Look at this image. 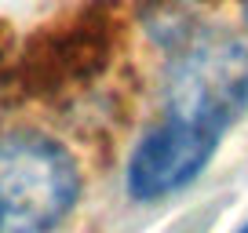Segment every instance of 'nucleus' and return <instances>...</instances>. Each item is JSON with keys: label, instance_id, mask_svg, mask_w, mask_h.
Listing matches in <instances>:
<instances>
[{"label": "nucleus", "instance_id": "nucleus-1", "mask_svg": "<svg viewBox=\"0 0 248 233\" xmlns=\"http://www.w3.org/2000/svg\"><path fill=\"white\" fill-rule=\"evenodd\" d=\"M128 0H77L30 33L15 55V95L66 102L99 87L128 47Z\"/></svg>", "mask_w": 248, "mask_h": 233}, {"label": "nucleus", "instance_id": "nucleus-2", "mask_svg": "<svg viewBox=\"0 0 248 233\" xmlns=\"http://www.w3.org/2000/svg\"><path fill=\"white\" fill-rule=\"evenodd\" d=\"M164 99L168 113L190 128L223 139L248 113V47L226 29L197 26L168 47Z\"/></svg>", "mask_w": 248, "mask_h": 233}, {"label": "nucleus", "instance_id": "nucleus-3", "mask_svg": "<svg viewBox=\"0 0 248 233\" xmlns=\"http://www.w3.org/2000/svg\"><path fill=\"white\" fill-rule=\"evenodd\" d=\"M80 201L77 157L44 131L0 139V233H51Z\"/></svg>", "mask_w": 248, "mask_h": 233}, {"label": "nucleus", "instance_id": "nucleus-4", "mask_svg": "<svg viewBox=\"0 0 248 233\" xmlns=\"http://www.w3.org/2000/svg\"><path fill=\"white\" fill-rule=\"evenodd\" d=\"M219 149V139L201 128H190L175 116H164L161 124H154L139 142H135L132 157H128V171H124V189L132 201H161L190 182L212 164Z\"/></svg>", "mask_w": 248, "mask_h": 233}, {"label": "nucleus", "instance_id": "nucleus-5", "mask_svg": "<svg viewBox=\"0 0 248 233\" xmlns=\"http://www.w3.org/2000/svg\"><path fill=\"white\" fill-rule=\"evenodd\" d=\"M197 4L201 0H132L139 22L161 40L164 47H175L186 33L197 29Z\"/></svg>", "mask_w": 248, "mask_h": 233}, {"label": "nucleus", "instance_id": "nucleus-6", "mask_svg": "<svg viewBox=\"0 0 248 233\" xmlns=\"http://www.w3.org/2000/svg\"><path fill=\"white\" fill-rule=\"evenodd\" d=\"M15 55H18V40L11 26L0 18V99L15 95Z\"/></svg>", "mask_w": 248, "mask_h": 233}, {"label": "nucleus", "instance_id": "nucleus-7", "mask_svg": "<svg viewBox=\"0 0 248 233\" xmlns=\"http://www.w3.org/2000/svg\"><path fill=\"white\" fill-rule=\"evenodd\" d=\"M241 11H245V29H248V0H241Z\"/></svg>", "mask_w": 248, "mask_h": 233}, {"label": "nucleus", "instance_id": "nucleus-8", "mask_svg": "<svg viewBox=\"0 0 248 233\" xmlns=\"http://www.w3.org/2000/svg\"><path fill=\"white\" fill-rule=\"evenodd\" d=\"M233 233H248V222H245V226H237V230H233Z\"/></svg>", "mask_w": 248, "mask_h": 233}]
</instances>
